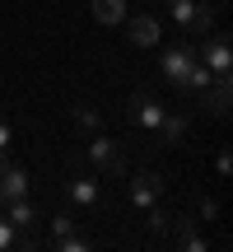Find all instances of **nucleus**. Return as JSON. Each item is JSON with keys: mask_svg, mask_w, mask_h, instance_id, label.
Masks as SVG:
<instances>
[{"mask_svg": "<svg viewBox=\"0 0 233 252\" xmlns=\"http://www.w3.org/2000/svg\"><path fill=\"white\" fill-rule=\"evenodd\" d=\"M126 145L121 140H108V135H89V150H84V159L93 163V168H103V173H112V178H126V173H131V159H126Z\"/></svg>", "mask_w": 233, "mask_h": 252, "instance_id": "1", "label": "nucleus"}, {"mask_svg": "<svg viewBox=\"0 0 233 252\" xmlns=\"http://www.w3.org/2000/svg\"><path fill=\"white\" fill-rule=\"evenodd\" d=\"M163 117H168V108H163L149 89H135L131 98H126V122H131L135 131H154Z\"/></svg>", "mask_w": 233, "mask_h": 252, "instance_id": "2", "label": "nucleus"}, {"mask_svg": "<svg viewBox=\"0 0 233 252\" xmlns=\"http://www.w3.org/2000/svg\"><path fill=\"white\" fill-rule=\"evenodd\" d=\"M196 56L210 65L215 80H233V47H229V33H215V28H210V33H205V47H201Z\"/></svg>", "mask_w": 233, "mask_h": 252, "instance_id": "3", "label": "nucleus"}, {"mask_svg": "<svg viewBox=\"0 0 233 252\" xmlns=\"http://www.w3.org/2000/svg\"><path fill=\"white\" fill-rule=\"evenodd\" d=\"M191 61H196V42H177V47H168V52L159 56V70H163V80H168L173 89H182Z\"/></svg>", "mask_w": 233, "mask_h": 252, "instance_id": "4", "label": "nucleus"}, {"mask_svg": "<svg viewBox=\"0 0 233 252\" xmlns=\"http://www.w3.org/2000/svg\"><path fill=\"white\" fill-rule=\"evenodd\" d=\"M159 191H163V178L159 173H131V191H126V196H131V206L135 210H145V206H154V201H159Z\"/></svg>", "mask_w": 233, "mask_h": 252, "instance_id": "5", "label": "nucleus"}, {"mask_svg": "<svg viewBox=\"0 0 233 252\" xmlns=\"http://www.w3.org/2000/svg\"><path fill=\"white\" fill-rule=\"evenodd\" d=\"M126 33H131L135 47H159V19L154 14H126Z\"/></svg>", "mask_w": 233, "mask_h": 252, "instance_id": "6", "label": "nucleus"}, {"mask_svg": "<svg viewBox=\"0 0 233 252\" xmlns=\"http://www.w3.org/2000/svg\"><path fill=\"white\" fill-rule=\"evenodd\" d=\"M187 131H191V117H187V112H168V117L154 126L159 145H182V140H187Z\"/></svg>", "mask_w": 233, "mask_h": 252, "instance_id": "7", "label": "nucleus"}, {"mask_svg": "<svg viewBox=\"0 0 233 252\" xmlns=\"http://www.w3.org/2000/svg\"><path fill=\"white\" fill-rule=\"evenodd\" d=\"M0 210H5V220H9V224L19 229V234L37 224V210H33V201H28V196H14V201H5Z\"/></svg>", "mask_w": 233, "mask_h": 252, "instance_id": "8", "label": "nucleus"}, {"mask_svg": "<svg viewBox=\"0 0 233 252\" xmlns=\"http://www.w3.org/2000/svg\"><path fill=\"white\" fill-rule=\"evenodd\" d=\"M65 196H70L75 206H98V182L84 178V173H70V182H65Z\"/></svg>", "mask_w": 233, "mask_h": 252, "instance_id": "9", "label": "nucleus"}, {"mask_svg": "<svg viewBox=\"0 0 233 252\" xmlns=\"http://www.w3.org/2000/svg\"><path fill=\"white\" fill-rule=\"evenodd\" d=\"M0 196H5V201L28 196V173L14 168V163H5V168H0Z\"/></svg>", "mask_w": 233, "mask_h": 252, "instance_id": "10", "label": "nucleus"}, {"mask_svg": "<svg viewBox=\"0 0 233 252\" xmlns=\"http://www.w3.org/2000/svg\"><path fill=\"white\" fill-rule=\"evenodd\" d=\"M70 117H75V131H80V135H98V131H103V112L89 108V103H75Z\"/></svg>", "mask_w": 233, "mask_h": 252, "instance_id": "11", "label": "nucleus"}, {"mask_svg": "<svg viewBox=\"0 0 233 252\" xmlns=\"http://www.w3.org/2000/svg\"><path fill=\"white\" fill-rule=\"evenodd\" d=\"M93 19H98V24H108V28L126 24V0H93Z\"/></svg>", "mask_w": 233, "mask_h": 252, "instance_id": "12", "label": "nucleus"}, {"mask_svg": "<svg viewBox=\"0 0 233 252\" xmlns=\"http://www.w3.org/2000/svg\"><path fill=\"white\" fill-rule=\"evenodd\" d=\"M210 84H215V75H210V65L196 56V61H191V70H187V80H182V89H191V94H205Z\"/></svg>", "mask_w": 233, "mask_h": 252, "instance_id": "13", "label": "nucleus"}, {"mask_svg": "<svg viewBox=\"0 0 233 252\" xmlns=\"http://www.w3.org/2000/svg\"><path fill=\"white\" fill-rule=\"evenodd\" d=\"M205 108L215 112V117H229V80H215V84H210V98H205Z\"/></svg>", "mask_w": 233, "mask_h": 252, "instance_id": "14", "label": "nucleus"}, {"mask_svg": "<svg viewBox=\"0 0 233 252\" xmlns=\"http://www.w3.org/2000/svg\"><path fill=\"white\" fill-rule=\"evenodd\" d=\"M52 248H61V252H89L93 243H89V238H84V234H80V229H75V234H65V238H56V243H52Z\"/></svg>", "mask_w": 233, "mask_h": 252, "instance_id": "15", "label": "nucleus"}, {"mask_svg": "<svg viewBox=\"0 0 233 252\" xmlns=\"http://www.w3.org/2000/svg\"><path fill=\"white\" fill-rule=\"evenodd\" d=\"M75 229H80V224H75L70 215H52V234H47V243H56V238H65V234H75Z\"/></svg>", "mask_w": 233, "mask_h": 252, "instance_id": "16", "label": "nucleus"}, {"mask_svg": "<svg viewBox=\"0 0 233 252\" xmlns=\"http://www.w3.org/2000/svg\"><path fill=\"white\" fill-rule=\"evenodd\" d=\"M145 210H149V220H145V224H149V234H159V238H163V234H168V215H163L159 206H145Z\"/></svg>", "mask_w": 233, "mask_h": 252, "instance_id": "17", "label": "nucleus"}, {"mask_svg": "<svg viewBox=\"0 0 233 252\" xmlns=\"http://www.w3.org/2000/svg\"><path fill=\"white\" fill-rule=\"evenodd\" d=\"M19 243V229L14 224H9V220L5 215H0V252H9V248H14Z\"/></svg>", "mask_w": 233, "mask_h": 252, "instance_id": "18", "label": "nucleus"}, {"mask_svg": "<svg viewBox=\"0 0 233 252\" xmlns=\"http://www.w3.org/2000/svg\"><path fill=\"white\" fill-rule=\"evenodd\" d=\"M177 243L187 248V252H205V248H210V238H205V234H196V229H191V234H182Z\"/></svg>", "mask_w": 233, "mask_h": 252, "instance_id": "19", "label": "nucleus"}, {"mask_svg": "<svg viewBox=\"0 0 233 252\" xmlns=\"http://www.w3.org/2000/svg\"><path fill=\"white\" fill-rule=\"evenodd\" d=\"M201 215L215 220V215H219V201H215V196H205V201H201Z\"/></svg>", "mask_w": 233, "mask_h": 252, "instance_id": "20", "label": "nucleus"}, {"mask_svg": "<svg viewBox=\"0 0 233 252\" xmlns=\"http://www.w3.org/2000/svg\"><path fill=\"white\" fill-rule=\"evenodd\" d=\"M215 168H219V178H229V168H233V159H229V150H219V159H215Z\"/></svg>", "mask_w": 233, "mask_h": 252, "instance_id": "21", "label": "nucleus"}, {"mask_svg": "<svg viewBox=\"0 0 233 252\" xmlns=\"http://www.w3.org/2000/svg\"><path fill=\"white\" fill-rule=\"evenodd\" d=\"M0 154H9V122L0 117Z\"/></svg>", "mask_w": 233, "mask_h": 252, "instance_id": "22", "label": "nucleus"}, {"mask_svg": "<svg viewBox=\"0 0 233 252\" xmlns=\"http://www.w3.org/2000/svg\"><path fill=\"white\" fill-rule=\"evenodd\" d=\"M5 163H9V154H0V168H5Z\"/></svg>", "mask_w": 233, "mask_h": 252, "instance_id": "23", "label": "nucleus"}, {"mask_svg": "<svg viewBox=\"0 0 233 252\" xmlns=\"http://www.w3.org/2000/svg\"><path fill=\"white\" fill-rule=\"evenodd\" d=\"M0 206H5V196H0Z\"/></svg>", "mask_w": 233, "mask_h": 252, "instance_id": "24", "label": "nucleus"}]
</instances>
